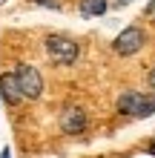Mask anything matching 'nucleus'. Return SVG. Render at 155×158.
Listing matches in <instances>:
<instances>
[{"label":"nucleus","mask_w":155,"mask_h":158,"mask_svg":"<svg viewBox=\"0 0 155 158\" xmlns=\"http://www.w3.org/2000/svg\"><path fill=\"white\" fill-rule=\"evenodd\" d=\"M106 9H109L106 0H80L78 3L80 17H101V15H106Z\"/></svg>","instance_id":"obj_7"},{"label":"nucleus","mask_w":155,"mask_h":158,"mask_svg":"<svg viewBox=\"0 0 155 158\" xmlns=\"http://www.w3.org/2000/svg\"><path fill=\"white\" fill-rule=\"evenodd\" d=\"M46 55H49L52 63H58V66H69V63L78 60L80 46H78V40L66 38V35H49L46 38Z\"/></svg>","instance_id":"obj_1"},{"label":"nucleus","mask_w":155,"mask_h":158,"mask_svg":"<svg viewBox=\"0 0 155 158\" xmlns=\"http://www.w3.org/2000/svg\"><path fill=\"white\" fill-rule=\"evenodd\" d=\"M0 158H12V152H9V150H3V152H0Z\"/></svg>","instance_id":"obj_12"},{"label":"nucleus","mask_w":155,"mask_h":158,"mask_svg":"<svg viewBox=\"0 0 155 158\" xmlns=\"http://www.w3.org/2000/svg\"><path fill=\"white\" fill-rule=\"evenodd\" d=\"M144 43H147V32H144L141 26H126L112 40V49H115V55H121V58H129V55L144 49Z\"/></svg>","instance_id":"obj_3"},{"label":"nucleus","mask_w":155,"mask_h":158,"mask_svg":"<svg viewBox=\"0 0 155 158\" xmlns=\"http://www.w3.org/2000/svg\"><path fill=\"white\" fill-rule=\"evenodd\" d=\"M118 112L129 118H149L155 112V95H144V92H124L118 98Z\"/></svg>","instance_id":"obj_2"},{"label":"nucleus","mask_w":155,"mask_h":158,"mask_svg":"<svg viewBox=\"0 0 155 158\" xmlns=\"http://www.w3.org/2000/svg\"><path fill=\"white\" fill-rule=\"evenodd\" d=\"M0 98H3V104H9V106L20 104L23 92H20V83H17L14 72H3V75H0Z\"/></svg>","instance_id":"obj_5"},{"label":"nucleus","mask_w":155,"mask_h":158,"mask_svg":"<svg viewBox=\"0 0 155 158\" xmlns=\"http://www.w3.org/2000/svg\"><path fill=\"white\" fill-rule=\"evenodd\" d=\"M3 3H6V0H0V6H3Z\"/></svg>","instance_id":"obj_14"},{"label":"nucleus","mask_w":155,"mask_h":158,"mask_svg":"<svg viewBox=\"0 0 155 158\" xmlns=\"http://www.w3.org/2000/svg\"><path fill=\"white\" fill-rule=\"evenodd\" d=\"M60 129H63V132H72V135L84 132V129H86V112H84L80 106L63 109V115H60Z\"/></svg>","instance_id":"obj_6"},{"label":"nucleus","mask_w":155,"mask_h":158,"mask_svg":"<svg viewBox=\"0 0 155 158\" xmlns=\"http://www.w3.org/2000/svg\"><path fill=\"white\" fill-rule=\"evenodd\" d=\"M149 155H155V141H152V144H149Z\"/></svg>","instance_id":"obj_13"},{"label":"nucleus","mask_w":155,"mask_h":158,"mask_svg":"<svg viewBox=\"0 0 155 158\" xmlns=\"http://www.w3.org/2000/svg\"><path fill=\"white\" fill-rule=\"evenodd\" d=\"M14 75H17V83H20L23 98L38 101V98L43 95V75L32 66V63H23V66H17V69H14Z\"/></svg>","instance_id":"obj_4"},{"label":"nucleus","mask_w":155,"mask_h":158,"mask_svg":"<svg viewBox=\"0 0 155 158\" xmlns=\"http://www.w3.org/2000/svg\"><path fill=\"white\" fill-rule=\"evenodd\" d=\"M29 3H35V6H43V9H52V12L63 9V3H60V0H29Z\"/></svg>","instance_id":"obj_8"},{"label":"nucleus","mask_w":155,"mask_h":158,"mask_svg":"<svg viewBox=\"0 0 155 158\" xmlns=\"http://www.w3.org/2000/svg\"><path fill=\"white\" fill-rule=\"evenodd\" d=\"M147 83L152 86V92H155V69H149V75H147Z\"/></svg>","instance_id":"obj_10"},{"label":"nucleus","mask_w":155,"mask_h":158,"mask_svg":"<svg viewBox=\"0 0 155 158\" xmlns=\"http://www.w3.org/2000/svg\"><path fill=\"white\" fill-rule=\"evenodd\" d=\"M132 0H115V6H129Z\"/></svg>","instance_id":"obj_11"},{"label":"nucleus","mask_w":155,"mask_h":158,"mask_svg":"<svg viewBox=\"0 0 155 158\" xmlns=\"http://www.w3.org/2000/svg\"><path fill=\"white\" fill-rule=\"evenodd\" d=\"M144 17H147V20H155V0H149V3L144 6Z\"/></svg>","instance_id":"obj_9"}]
</instances>
